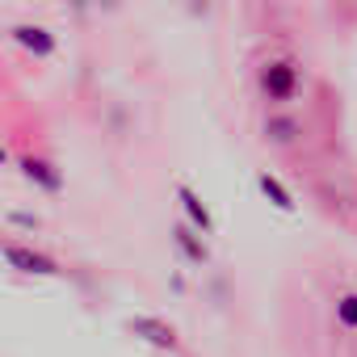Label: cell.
Here are the masks:
<instances>
[{"instance_id":"obj_6","label":"cell","mask_w":357,"mask_h":357,"mask_svg":"<svg viewBox=\"0 0 357 357\" xmlns=\"http://www.w3.org/2000/svg\"><path fill=\"white\" fill-rule=\"evenodd\" d=\"M181 202H185V215H190V219H194V223H198L202 231H211V211H206V206L198 202V194H194L190 185H181Z\"/></svg>"},{"instance_id":"obj_4","label":"cell","mask_w":357,"mask_h":357,"mask_svg":"<svg viewBox=\"0 0 357 357\" xmlns=\"http://www.w3.org/2000/svg\"><path fill=\"white\" fill-rule=\"evenodd\" d=\"M13 38H17L26 51H34V55H51V51H55V38H51L43 26H17Z\"/></svg>"},{"instance_id":"obj_5","label":"cell","mask_w":357,"mask_h":357,"mask_svg":"<svg viewBox=\"0 0 357 357\" xmlns=\"http://www.w3.org/2000/svg\"><path fill=\"white\" fill-rule=\"evenodd\" d=\"M22 172L30 176V181H38L43 190H59V185H63V176L55 172V164H47V160H34V155H30V160H22Z\"/></svg>"},{"instance_id":"obj_2","label":"cell","mask_w":357,"mask_h":357,"mask_svg":"<svg viewBox=\"0 0 357 357\" xmlns=\"http://www.w3.org/2000/svg\"><path fill=\"white\" fill-rule=\"evenodd\" d=\"M261 84H265V93H269L273 101H286V97L294 93V68H290V63H269V68L261 72Z\"/></svg>"},{"instance_id":"obj_7","label":"cell","mask_w":357,"mask_h":357,"mask_svg":"<svg viewBox=\"0 0 357 357\" xmlns=\"http://www.w3.org/2000/svg\"><path fill=\"white\" fill-rule=\"evenodd\" d=\"M257 185H261V194H265V198H269V202H273L278 211H290V206H294V202H290V194H286V190H282V185L273 181L269 172H261V176H257Z\"/></svg>"},{"instance_id":"obj_3","label":"cell","mask_w":357,"mask_h":357,"mask_svg":"<svg viewBox=\"0 0 357 357\" xmlns=\"http://www.w3.org/2000/svg\"><path fill=\"white\" fill-rule=\"evenodd\" d=\"M130 332H135V336H143V340H147V344H155V349H172V344H176L172 328H168V324H160V319H147V315L130 319Z\"/></svg>"},{"instance_id":"obj_8","label":"cell","mask_w":357,"mask_h":357,"mask_svg":"<svg viewBox=\"0 0 357 357\" xmlns=\"http://www.w3.org/2000/svg\"><path fill=\"white\" fill-rule=\"evenodd\" d=\"M172 236H176V244L185 248V257H190V261H206V248H202V244L194 240V231H190V227H176Z\"/></svg>"},{"instance_id":"obj_11","label":"cell","mask_w":357,"mask_h":357,"mask_svg":"<svg viewBox=\"0 0 357 357\" xmlns=\"http://www.w3.org/2000/svg\"><path fill=\"white\" fill-rule=\"evenodd\" d=\"M13 223L17 227H38V219H30V215H13Z\"/></svg>"},{"instance_id":"obj_9","label":"cell","mask_w":357,"mask_h":357,"mask_svg":"<svg viewBox=\"0 0 357 357\" xmlns=\"http://www.w3.org/2000/svg\"><path fill=\"white\" fill-rule=\"evenodd\" d=\"M336 315H340L344 328H357V294H344V298L336 303Z\"/></svg>"},{"instance_id":"obj_1","label":"cell","mask_w":357,"mask_h":357,"mask_svg":"<svg viewBox=\"0 0 357 357\" xmlns=\"http://www.w3.org/2000/svg\"><path fill=\"white\" fill-rule=\"evenodd\" d=\"M5 261H9L13 269H26V273H47V278H51V273H59L51 257L30 252V248H22V244H9V248H5Z\"/></svg>"},{"instance_id":"obj_10","label":"cell","mask_w":357,"mask_h":357,"mask_svg":"<svg viewBox=\"0 0 357 357\" xmlns=\"http://www.w3.org/2000/svg\"><path fill=\"white\" fill-rule=\"evenodd\" d=\"M269 135H273L278 143H286V139H294V122H286V118H273V122H269Z\"/></svg>"}]
</instances>
